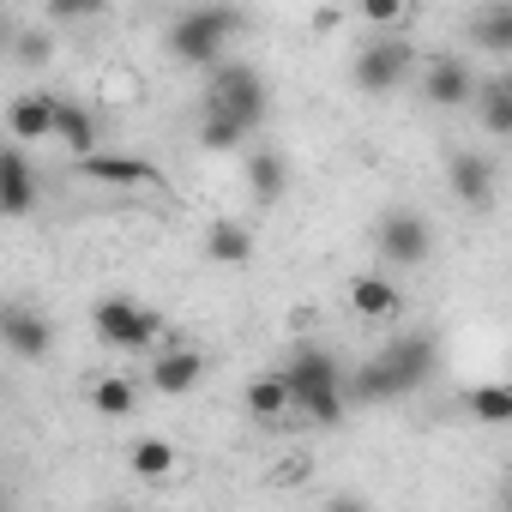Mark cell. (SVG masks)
<instances>
[{"mask_svg":"<svg viewBox=\"0 0 512 512\" xmlns=\"http://www.w3.org/2000/svg\"><path fill=\"white\" fill-rule=\"evenodd\" d=\"M428 374H434V338L428 332H404L350 386H356V398H410L416 386H428Z\"/></svg>","mask_w":512,"mask_h":512,"instance_id":"6da1fadb","label":"cell"},{"mask_svg":"<svg viewBox=\"0 0 512 512\" xmlns=\"http://www.w3.org/2000/svg\"><path fill=\"white\" fill-rule=\"evenodd\" d=\"M284 380H290V398H296V410L314 422V428H332V422H344V374H338V356L332 350H320V344H302L290 362H284Z\"/></svg>","mask_w":512,"mask_h":512,"instance_id":"7a4b0ae2","label":"cell"},{"mask_svg":"<svg viewBox=\"0 0 512 512\" xmlns=\"http://www.w3.org/2000/svg\"><path fill=\"white\" fill-rule=\"evenodd\" d=\"M235 31H247V13H235V7H193V13H175L169 19L163 43H169V55L181 67H211L217 73Z\"/></svg>","mask_w":512,"mask_h":512,"instance_id":"3957f363","label":"cell"},{"mask_svg":"<svg viewBox=\"0 0 512 512\" xmlns=\"http://www.w3.org/2000/svg\"><path fill=\"white\" fill-rule=\"evenodd\" d=\"M205 109H211V115H229L235 127L253 133V127L266 121V109H272V103H266V79L253 73L247 61H223V67L211 73V85H205Z\"/></svg>","mask_w":512,"mask_h":512,"instance_id":"277c9868","label":"cell"},{"mask_svg":"<svg viewBox=\"0 0 512 512\" xmlns=\"http://www.w3.org/2000/svg\"><path fill=\"white\" fill-rule=\"evenodd\" d=\"M91 326L109 350H163V314L133 296H103L91 308Z\"/></svg>","mask_w":512,"mask_h":512,"instance_id":"5b68a950","label":"cell"},{"mask_svg":"<svg viewBox=\"0 0 512 512\" xmlns=\"http://www.w3.org/2000/svg\"><path fill=\"white\" fill-rule=\"evenodd\" d=\"M410 61H416V49H410L404 37H374V43L356 49V61H350V85H356L362 97H386V91L404 85Z\"/></svg>","mask_w":512,"mask_h":512,"instance_id":"8992f818","label":"cell"},{"mask_svg":"<svg viewBox=\"0 0 512 512\" xmlns=\"http://www.w3.org/2000/svg\"><path fill=\"white\" fill-rule=\"evenodd\" d=\"M374 247H380L386 266H422L434 253V229H428L422 211H386L374 223Z\"/></svg>","mask_w":512,"mask_h":512,"instance_id":"52a82bcc","label":"cell"},{"mask_svg":"<svg viewBox=\"0 0 512 512\" xmlns=\"http://www.w3.org/2000/svg\"><path fill=\"white\" fill-rule=\"evenodd\" d=\"M79 181H103V187H169V175L151 157H121V151H97L85 163H73Z\"/></svg>","mask_w":512,"mask_h":512,"instance_id":"ba28073f","label":"cell"},{"mask_svg":"<svg viewBox=\"0 0 512 512\" xmlns=\"http://www.w3.org/2000/svg\"><path fill=\"white\" fill-rule=\"evenodd\" d=\"M199 380H205V356L199 350H181V344H163L151 356V368H145V386L163 392V398H187Z\"/></svg>","mask_w":512,"mask_h":512,"instance_id":"9c48e42d","label":"cell"},{"mask_svg":"<svg viewBox=\"0 0 512 512\" xmlns=\"http://www.w3.org/2000/svg\"><path fill=\"white\" fill-rule=\"evenodd\" d=\"M446 187H452V199H458L464 211H488V205H494V163H488L482 151H452Z\"/></svg>","mask_w":512,"mask_h":512,"instance_id":"30bf717a","label":"cell"},{"mask_svg":"<svg viewBox=\"0 0 512 512\" xmlns=\"http://www.w3.org/2000/svg\"><path fill=\"white\" fill-rule=\"evenodd\" d=\"M0 338H7V350L19 362H43L49 344H55V326L37 308H7V314H0Z\"/></svg>","mask_w":512,"mask_h":512,"instance_id":"8fae6325","label":"cell"},{"mask_svg":"<svg viewBox=\"0 0 512 512\" xmlns=\"http://www.w3.org/2000/svg\"><path fill=\"white\" fill-rule=\"evenodd\" d=\"M55 115H61V97H49V91L13 97V109H7V133H13V145H37V139H55Z\"/></svg>","mask_w":512,"mask_h":512,"instance_id":"7c38bea8","label":"cell"},{"mask_svg":"<svg viewBox=\"0 0 512 512\" xmlns=\"http://www.w3.org/2000/svg\"><path fill=\"white\" fill-rule=\"evenodd\" d=\"M344 296H350V308L362 320H398V308H404V296H398V284L386 272H356L344 284Z\"/></svg>","mask_w":512,"mask_h":512,"instance_id":"4fadbf2b","label":"cell"},{"mask_svg":"<svg viewBox=\"0 0 512 512\" xmlns=\"http://www.w3.org/2000/svg\"><path fill=\"white\" fill-rule=\"evenodd\" d=\"M31 205H37V175L25 163V145H7V151H0V211L25 217Z\"/></svg>","mask_w":512,"mask_h":512,"instance_id":"5bb4252c","label":"cell"},{"mask_svg":"<svg viewBox=\"0 0 512 512\" xmlns=\"http://www.w3.org/2000/svg\"><path fill=\"white\" fill-rule=\"evenodd\" d=\"M55 145H67V151H73V163L97 157V145H103L97 115H91L85 103H67V97H61V115H55Z\"/></svg>","mask_w":512,"mask_h":512,"instance_id":"9a60e30c","label":"cell"},{"mask_svg":"<svg viewBox=\"0 0 512 512\" xmlns=\"http://www.w3.org/2000/svg\"><path fill=\"white\" fill-rule=\"evenodd\" d=\"M241 398H247V416H260V422H278V416H290V410H296L284 368H266V374H253Z\"/></svg>","mask_w":512,"mask_h":512,"instance_id":"2e32d148","label":"cell"},{"mask_svg":"<svg viewBox=\"0 0 512 512\" xmlns=\"http://www.w3.org/2000/svg\"><path fill=\"white\" fill-rule=\"evenodd\" d=\"M247 187L260 205H278L290 193V157L284 151H247Z\"/></svg>","mask_w":512,"mask_h":512,"instance_id":"e0dca14e","label":"cell"},{"mask_svg":"<svg viewBox=\"0 0 512 512\" xmlns=\"http://www.w3.org/2000/svg\"><path fill=\"white\" fill-rule=\"evenodd\" d=\"M422 91H428V103H434V109H458V103H470V97H476V79H470V67H464V61H434V67H428V79H422Z\"/></svg>","mask_w":512,"mask_h":512,"instance_id":"ac0fdd59","label":"cell"},{"mask_svg":"<svg viewBox=\"0 0 512 512\" xmlns=\"http://www.w3.org/2000/svg\"><path fill=\"white\" fill-rule=\"evenodd\" d=\"M205 260H217V266H247V260H253V229L235 223V217H217V223L205 229Z\"/></svg>","mask_w":512,"mask_h":512,"instance_id":"d6986e66","label":"cell"},{"mask_svg":"<svg viewBox=\"0 0 512 512\" xmlns=\"http://www.w3.org/2000/svg\"><path fill=\"white\" fill-rule=\"evenodd\" d=\"M470 43L488 55H512V0H494V7L470 13Z\"/></svg>","mask_w":512,"mask_h":512,"instance_id":"ffe728a7","label":"cell"},{"mask_svg":"<svg viewBox=\"0 0 512 512\" xmlns=\"http://www.w3.org/2000/svg\"><path fill=\"white\" fill-rule=\"evenodd\" d=\"M464 410H470L482 428H512V386L482 380V386H470V392H464Z\"/></svg>","mask_w":512,"mask_h":512,"instance_id":"44dd1931","label":"cell"},{"mask_svg":"<svg viewBox=\"0 0 512 512\" xmlns=\"http://www.w3.org/2000/svg\"><path fill=\"white\" fill-rule=\"evenodd\" d=\"M476 121H482V133L512 139V79H488L476 91Z\"/></svg>","mask_w":512,"mask_h":512,"instance_id":"7402d4cb","label":"cell"},{"mask_svg":"<svg viewBox=\"0 0 512 512\" xmlns=\"http://www.w3.org/2000/svg\"><path fill=\"white\" fill-rule=\"evenodd\" d=\"M127 464L145 476V482H169L175 470H181V452L169 446V440H157V434H145V440H133V452H127Z\"/></svg>","mask_w":512,"mask_h":512,"instance_id":"603a6c76","label":"cell"},{"mask_svg":"<svg viewBox=\"0 0 512 512\" xmlns=\"http://www.w3.org/2000/svg\"><path fill=\"white\" fill-rule=\"evenodd\" d=\"M91 410H97V416H109V422H121V416H133V410H139V386H133L127 374H103V380L91 386Z\"/></svg>","mask_w":512,"mask_h":512,"instance_id":"cb8c5ba5","label":"cell"},{"mask_svg":"<svg viewBox=\"0 0 512 512\" xmlns=\"http://www.w3.org/2000/svg\"><path fill=\"white\" fill-rule=\"evenodd\" d=\"M199 145L217 151V157H223V151H241V145H247V127H235L229 115H211V109H205V115H199Z\"/></svg>","mask_w":512,"mask_h":512,"instance_id":"d4e9b609","label":"cell"},{"mask_svg":"<svg viewBox=\"0 0 512 512\" xmlns=\"http://www.w3.org/2000/svg\"><path fill=\"white\" fill-rule=\"evenodd\" d=\"M362 19H368V25H380V31H392V25H404V19H410V7H404V0H368Z\"/></svg>","mask_w":512,"mask_h":512,"instance_id":"484cf974","label":"cell"},{"mask_svg":"<svg viewBox=\"0 0 512 512\" xmlns=\"http://www.w3.org/2000/svg\"><path fill=\"white\" fill-rule=\"evenodd\" d=\"M326 512H368V506H362V500H356V494H338V500H332V506H326Z\"/></svg>","mask_w":512,"mask_h":512,"instance_id":"4316f807","label":"cell"},{"mask_svg":"<svg viewBox=\"0 0 512 512\" xmlns=\"http://www.w3.org/2000/svg\"><path fill=\"white\" fill-rule=\"evenodd\" d=\"M500 512H512V476L500 482Z\"/></svg>","mask_w":512,"mask_h":512,"instance_id":"83f0119b","label":"cell"}]
</instances>
